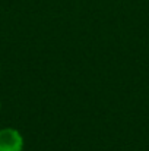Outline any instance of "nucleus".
Returning a JSON list of instances; mask_svg holds the SVG:
<instances>
[{
  "instance_id": "f257e3e1",
  "label": "nucleus",
  "mask_w": 149,
  "mask_h": 151,
  "mask_svg": "<svg viewBox=\"0 0 149 151\" xmlns=\"http://www.w3.org/2000/svg\"><path fill=\"white\" fill-rule=\"evenodd\" d=\"M24 137L18 129H0V151H24Z\"/></svg>"
},
{
  "instance_id": "f03ea898",
  "label": "nucleus",
  "mask_w": 149,
  "mask_h": 151,
  "mask_svg": "<svg viewBox=\"0 0 149 151\" xmlns=\"http://www.w3.org/2000/svg\"><path fill=\"white\" fill-rule=\"evenodd\" d=\"M0 107H1V104H0Z\"/></svg>"
}]
</instances>
